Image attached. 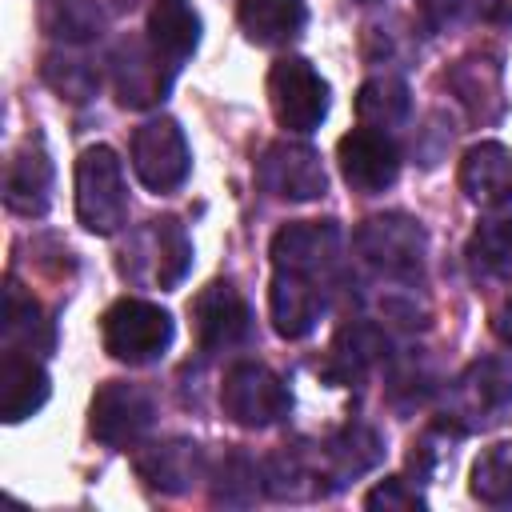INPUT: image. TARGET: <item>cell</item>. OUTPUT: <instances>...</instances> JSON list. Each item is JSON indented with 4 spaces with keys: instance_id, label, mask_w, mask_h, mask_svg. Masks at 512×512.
I'll list each match as a JSON object with an SVG mask.
<instances>
[{
    "instance_id": "cell-1",
    "label": "cell",
    "mask_w": 512,
    "mask_h": 512,
    "mask_svg": "<svg viewBox=\"0 0 512 512\" xmlns=\"http://www.w3.org/2000/svg\"><path fill=\"white\" fill-rule=\"evenodd\" d=\"M352 248L376 276L412 284L424 272L428 232L420 228V220L404 212H380V216H368L352 232Z\"/></svg>"
},
{
    "instance_id": "cell-2",
    "label": "cell",
    "mask_w": 512,
    "mask_h": 512,
    "mask_svg": "<svg viewBox=\"0 0 512 512\" xmlns=\"http://www.w3.org/2000/svg\"><path fill=\"white\" fill-rule=\"evenodd\" d=\"M76 220L96 236H116L128 224L124 168L108 144H92L76 160Z\"/></svg>"
},
{
    "instance_id": "cell-3",
    "label": "cell",
    "mask_w": 512,
    "mask_h": 512,
    "mask_svg": "<svg viewBox=\"0 0 512 512\" xmlns=\"http://www.w3.org/2000/svg\"><path fill=\"white\" fill-rule=\"evenodd\" d=\"M176 324L172 316L140 296H124L116 300L104 316H100V340L104 352L120 364H152L172 348Z\"/></svg>"
},
{
    "instance_id": "cell-4",
    "label": "cell",
    "mask_w": 512,
    "mask_h": 512,
    "mask_svg": "<svg viewBox=\"0 0 512 512\" xmlns=\"http://www.w3.org/2000/svg\"><path fill=\"white\" fill-rule=\"evenodd\" d=\"M512 404V368L496 356H484V360H472L452 384H448V404L440 412V420L468 436L476 428H488L496 424Z\"/></svg>"
},
{
    "instance_id": "cell-5",
    "label": "cell",
    "mask_w": 512,
    "mask_h": 512,
    "mask_svg": "<svg viewBox=\"0 0 512 512\" xmlns=\"http://www.w3.org/2000/svg\"><path fill=\"white\" fill-rule=\"evenodd\" d=\"M192 268V236L176 216L148 220L140 232H132L128 248L120 252V272L136 284L176 288Z\"/></svg>"
},
{
    "instance_id": "cell-6",
    "label": "cell",
    "mask_w": 512,
    "mask_h": 512,
    "mask_svg": "<svg viewBox=\"0 0 512 512\" xmlns=\"http://www.w3.org/2000/svg\"><path fill=\"white\" fill-rule=\"evenodd\" d=\"M220 408L240 428H272L292 412V392L268 364L236 360L220 380Z\"/></svg>"
},
{
    "instance_id": "cell-7",
    "label": "cell",
    "mask_w": 512,
    "mask_h": 512,
    "mask_svg": "<svg viewBox=\"0 0 512 512\" xmlns=\"http://www.w3.org/2000/svg\"><path fill=\"white\" fill-rule=\"evenodd\" d=\"M268 104H272V116L284 132L308 136L324 124L328 104H332V88L304 56H284L268 72Z\"/></svg>"
},
{
    "instance_id": "cell-8",
    "label": "cell",
    "mask_w": 512,
    "mask_h": 512,
    "mask_svg": "<svg viewBox=\"0 0 512 512\" xmlns=\"http://www.w3.org/2000/svg\"><path fill=\"white\" fill-rule=\"evenodd\" d=\"M132 172L148 192H176L188 180L192 152L172 116H152L132 132Z\"/></svg>"
},
{
    "instance_id": "cell-9",
    "label": "cell",
    "mask_w": 512,
    "mask_h": 512,
    "mask_svg": "<svg viewBox=\"0 0 512 512\" xmlns=\"http://www.w3.org/2000/svg\"><path fill=\"white\" fill-rule=\"evenodd\" d=\"M192 328H196V344L200 352L216 356V352H232L240 344L252 340V308L240 296V288L232 280H212L204 284L192 304Z\"/></svg>"
},
{
    "instance_id": "cell-10",
    "label": "cell",
    "mask_w": 512,
    "mask_h": 512,
    "mask_svg": "<svg viewBox=\"0 0 512 512\" xmlns=\"http://www.w3.org/2000/svg\"><path fill=\"white\" fill-rule=\"evenodd\" d=\"M340 244H344V236H340L336 220H296L272 236L268 256H272L276 272L332 280L340 268Z\"/></svg>"
},
{
    "instance_id": "cell-11",
    "label": "cell",
    "mask_w": 512,
    "mask_h": 512,
    "mask_svg": "<svg viewBox=\"0 0 512 512\" xmlns=\"http://www.w3.org/2000/svg\"><path fill=\"white\" fill-rule=\"evenodd\" d=\"M256 180L268 196H280V200H316L328 192V172H324V160L312 144H300V140H272L260 160H256Z\"/></svg>"
},
{
    "instance_id": "cell-12",
    "label": "cell",
    "mask_w": 512,
    "mask_h": 512,
    "mask_svg": "<svg viewBox=\"0 0 512 512\" xmlns=\"http://www.w3.org/2000/svg\"><path fill=\"white\" fill-rule=\"evenodd\" d=\"M156 420V404L140 384L128 380H108L96 388L92 408H88V428L100 444L108 448H128L136 444Z\"/></svg>"
},
{
    "instance_id": "cell-13",
    "label": "cell",
    "mask_w": 512,
    "mask_h": 512,
    "mask_svg": "<svg viewBox=\"0 0 512 512\" xmlns=\"http://www.w3.org/2000/svg\"><path fill=\"white\" fill-rule=\"evenodd\" d=\"M112 88H116V100L124 108H152L168 96L172 80H176V68L144 40H120L112 48Z\"/></svg>"
},
{
    "instance_id": "cell-14",
    "label": "cell",
    "mask_w": 512,
    "mask_h": 512,
    "mask_svg": "<svg viewBox=\"0 0 512 512\" xmlns=\"http://www.w3.org/2000/svg\"><path fill=\"white\" fill-rule=\"evenodd\" d=\"M336 160H340V176L360 196H376L392 188L400 176V148L392 144L388 132L376 128H352L348 136H340Z\"/></svg>"
},
{
    "instance_id": "cell-15",
    "label": "cell",
    "mask_w": 512,
    "mask_h": 512,
    "mask_svg": "<svg viewBox=\"0 0 512 512\" xmlns=\"http://www.w3.org/2000/svg\"><path fill=\"white\" fill-rule=\"evenodd\" d=\"M332 280L320 276H296V272H276L272 268V284H268V316L276 336L284 340H304L320 316L328 312V288Z\"/></svg>"
},
{
    "instance_id": "cell-16",
    "label": "cell",
    "mask_w": 512,
    "mask_h": 512,
    "mask_svg": "<svg viewBox=\"0 0 512 512\" xmlns=\"http://www.w3.org/2000/svg\"><path fill=\"white\" fill-rule=\"evenodd\" d=\"M384 360H388V332L372 320H344L320 360V376L328 384L352 388Z\"/></svg>"
},
{
    "instance_id": "cell-17",
    "label": "cell",
    "mask_w": 512,
    "mask_h": 512,
    "mask_svg": "<svg viewBox=\"0 0 512 512\" xmlns=\"http://www.w3.org/2000/svg\"><path fill=\"white\" fill-rule=\"evenodd\" d=\"M132 464H136V476L152 492H164V496H180V492H188L204 476V452L188 436L144 444V448H136Z\"/></svg>"
},
{
    "instance_id": "cell-18",
    "label": "cell",
    "mask_w": 512,
    "mask_h": 512,
    "mask_svg": "<svg viewBox=\"0 0 512 512\" xmlns=\"http://www.w3.org/2000/svg\"><path fill=\"white\" fill-rule=\"evenodd\" d=\"M380 460H384V436L364 420L340 424L320 444V464H324V476H328V492L368 476L372 468H380Z\"/></svg>"
},
{
    "instance_id": "cell-19",
    "label": "cell",
    "mask_w": 512,
    "mask_h": 512,
    "mask_svg": "<svg viewBox=\"0 0 512 512\" xmlns=\"http://www.w3.org/2000/svg\"><path fill=\"white\" fill-rule=\"evenodd\" d=\"M444 84L452 88V96L464 104V112L476 124H496L508 108L504 96V68L496 56H464L448 68Z\"/></svg>"
},
{
    "instance_id": "cell-20",
    "label": "cell",
    "mask_w": 512,
    "mask_h": 512,
    "mask_svg": "<svg viewBox=\"0 0 512 512\" xmlns=\"http://www.w3.org/2000/svg\"><path fill=\"white\" fill-rule=\"evenodd\" d=\"M52 396V380L48 368L36 360V352H16L4 348L0 360V416L4 424H20L28 416H36Z\"/></svg>"
},
{
    "instance_id": "cell-21",
    "label": "cell",
    "mask_w": 512,
    "mask_h": 512,
    "mask_svg": "<svg viewBox=\"0 0 512 512\" xmlns=\"http://www.w3.org/2000/svg\"><path fill=\"white\" fill-rule=\"evenodd\" d=\"M460 188L480 208L512 204V152L500 140H480L460 160Z\"/></svg>"
},
{
    "instance_id": "cell-22",
    "label": "cell",
    "mask_w": 512,
    "mask_h": 512,
    "mask_svg": "<svg viewBox=\"0 0 512 512\" xmlns=\"http://www.w3.org/2000/svg\"><path fill=\"white\" fill-rule=\"evenodd\" d=\"M52 160L44 152L40 140L24 144L12 160H8V172H4V204L8 212L16 216H44L48 204H52Z\"/></svg>"
},
{
    "instance_id": "cell-23",
    "label": "cell",
    "mask_w": 512,
    "mask_h": 512,
    "mask_svg": "<svg viewBox=\"0 0 512 512\" xmlns=\"http://www.w3.org/2000/svg\"><path fill=\"white\" fill-rule=\"evenodd\" d=\"M148 44L180 72L200 48V12L192 0H152L148 8Z\"/></svg>"
},
{
    "instance_id": "cell-24",
    "label": "cell",
    "mask_w": 512,
    "mask_h": 512,
    "mask_svg": "<svg viewBox=\"0 0 512 512\" xmlns=\"http://www.w3.org/2000/svg\"><path fill=\"white\" fill-rule=\"evenodd\" d=\"M260 464H264V492L276 496V500L328 496V476H324V464H320V448L312 456L300 444H292V448H280L276 456H268Z\"/></svg>"
},
{
    "instance_id": "cell-25",
    "label": "cell",
    "mask_w": 512,
    "mask_h": 512,
    "mask_svg": "<svg viewBox=\"0 0 512 512\" xmlns=\"http://www.w3.org/2000/svg\"><path fill=\"white\" fill-rule=\"evenodd\" d=\"M0 336H4V348H16V352H52L56 348V328L52 320L44 316L40 300H32L16 280L4 284V312H0Z\"/></svg>"
},
{
    "instance_id": "cell-26",
    "label": "cell",
    "mask_w": 512,
    "mask_h": 512,
    "mask_svg": "<svg viewBox=\"0 0 512 512\" xmlns=\"http://www.w3.org/2000/svg\"><path fill=\"white\" fill-rule=\"evenodd\" d=\"M236 20L244 36L260 48H280L296 40L308 24V4L304 0H240Z\"/></svg>"
},
{
    "instance_id": "cell-27",
    "label": "cell",
    "mask_w": 512,
    "mask_h": 512,
    "mask_svg": "<svg viewBox=\"0 0 512 512\" xmlns=\"http://www.w3.org/2000/svg\"><path fill=\"white\" fill-rule=\"evenodd\" d=\"M408 112H412V96L400 76H372L356 92V116L364 128H376V132L400 128Z\"/></svg>"
},
{
    "instance_id": "cell-28",
    "label": "cell",
    "mask_w": 512,
    "mask_h": 512,
    "mask_svg": "<svg viewBox=\"0 0 512 512\" xmlns=\"http://www.w3.org/2000/svg\"><path fill=\"white\" fill-rule=\"evenodd\" d=\"M40 20H44V32L64 44H88L108 24V16L96 0H48Z\"/></svg>"
},
{
    "instance_id": "cell-29",
    "label": "cell",
    "mask_w": 512,
    "mask_h": 512,
    "mask_svg": "<svg viewBox=\"0 0 512 512\" xmlns=\"http://www.w3.org/2000/svg\"><path fill=\"white\" fill-rule=\"evenodd\" d=\"M468 260L492 280H512V216H488L468 240Z\"/></svg>"
},
{
    "instance_id": "cell-30",
    "label": "cell",
    "mask_w": 512,
    "mask_h": 512,
    "mask_svg": "<svg viewBox=\"0 0 512 512\" xmlns=\"http://www.w3.org/2000/svg\"><path fill=\"white\" fill-rule=\"evenodd\" d=\"M264 492V464L248 452H224L212 468V500L216 504H252Z\"/></svg>"
},
{
    "instance_id": "cell-31",
    "label": "cell",
    "mask_w": 512,
    "mask_h": 512,
    "mask_svg": "<svg viewBox=\"0 0 512 512\" xmlns=\"http://www.w3.org/2000/svg\"><path fill=\"white\" fill-rule=\"evenodd\" d=\"M44 80H48V88L52 92H60L64 100H72V104H84V100H92L96 92H100V68L88 60V56H80V52H48L44 56Z\"/></svg>"
},
{
    "instance_id": "cell-32",
    "label": "cell",
    "mask_w": 512,
    "mask_h": 512,
    "mask_svg": "<svg viewBox=\"0 0 512 512\" xmlns=\"http://www.w3.org/2000/svg\"><path fill=\"white\" fill-rule=\"evenodd\" d=\"M468 488L488 508H512V440H500L476 456Z\"/></svg>"
},
{
    "instance_id": "cell-33",
    "label": "cell",
    "mask_w": 512,
    "mask_h": 512,
    "mask_svg": "<svg viewBox=\"0 0 512 512\" xmlns=\"http://www.w3.org/2000/svg\"><path fill=\"white\" fill-rule=\"evenodd\" d=\"M432 388H436L432 372H428V368H420L416 360L392 364V372H388V396H392V404H400V408L420 404V400H424Z\"/></svg>"
},
{
    "instance_id": "cell-34",
    "label": "cell",
    "mask_w": 512,
    "mask_h": 512,
    "mask_svg": "<svg viewBox=\"0 0 512 512\" xmlns=\"http://www.w3.org/2000/svg\"><path fill=\"white\" fill-rule=\"evenodd\" d=\"M364 508H372V512H416V508H428V500L416 492V484L412 480H404V476H388V480H380L368 496H364Z\"/></svg>"
},
{
    "instance_id": "cell-35",
    "label": "cell",
    "mask_w": 512,
    "mask_h": 512,
    "mask_svg": "<svg viewBox=\"0 0 512 512\" xmlns=\"http://www.w3.org/2000/svg\"><path fill=\"white\" fill-rule=\"evenodd\" d=\"M464 12V0H416V16L428 32H448Z\"/></svg>"
},
{
    "instance_id": "cell-36",
    "label": "cell",
    "mask_w": 512,
    "mask_h": 512,
    "mask_svg": "<svg viewBox=\"0 0 512 512\" xmlns=\"http://www.w3.org/2000/svg\"><path fill=\"white\" fill-rule=\"evenodd\" d=\"M476 12H480L488 24L512 28V0H476Z\"/></svg>"
},
{
    "instance_id": "cell-37",
    "label": "cell",
    "mask_w": 512,
    "mask_h": 512,
    "mask_svg": "<svg viewBox=\"0 0 512 512\" xmlns=\"http://www.w3.org/2000/svg\"><path fill=\"white\" fill-rule=\"evenodd\" d=\"M492 328H496V336H500V340L512 348V296H508V300L496 308V316H492Z\"/></svg>"
},
{
    "instance_id": "cell-38",
    "label": "cell",
    "mask_w": 512,
    "mask_h": 512,
    "mask_svg": "<svg viewBox=\"0 0 512 512\" xmlns=\"http://www.w3.org/2000/svg\"><path fill=\"white\" fill-rule=\"evenodd\" d=\"M360 4H376V0H360Z\"/></svg>"
}]
</instances>
